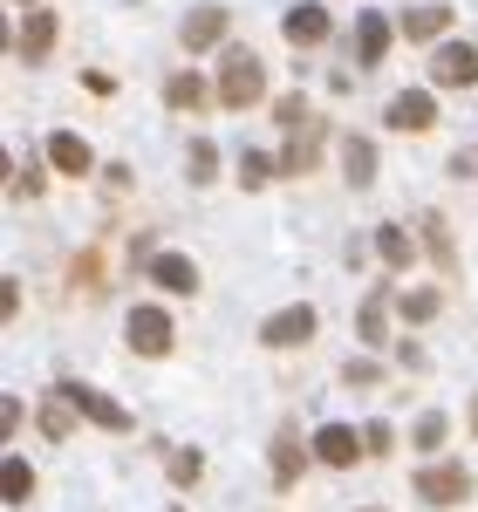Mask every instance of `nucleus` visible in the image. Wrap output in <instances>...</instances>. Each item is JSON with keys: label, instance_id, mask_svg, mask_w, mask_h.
<instances>
[{"label": "nucleus", "instance_id": "nucleus-7", "mask_svg": "<svg viewBox=\"0 0 478 512\" xmlns=\"http://www.w3.org/2000/svg\"><path fill=\"white\" fill-rule=\"evenodd\" d=\"M315 458L335 465V472H349V465L362 458V431H349V424H321L315 431Z\"/></svg>", "mask_w": 478, "mask_h": 512}, {"label": "nucleus", "instance_id": "nucleus-21", "mask_svg": "<svg viewBox=\"0 0 478 512\" xmlns=\"http://www.w3.org/2000/svg\"><path fill=\"white\" fill-rule=\"evenodd\" d=\"M383 308H390V287H376V294H369V301L356 308V335L369 342V349L383 342Z\"/></svg>", "mask_w": 478, "mask_h": 512}, {"label": "nucleus", "instance_id": "nucleus-26", "mask_svg": "<svg viewBox=\"0 0 478 512\" xmlns=\"http://www.w3.org/2000/svg\"><path fill=\"white\" fill-rule=\"evenodd\" d=\"M397 308H403V321H431L438 315V294L431 287H410V294H397Z\"/></svg>", "mask_w": 478, "mask_h": 512}, {"label": "nucleus", "instance_id": "nucleus-31", "mask_svg": "<svg viewBox=\"0 0 478 512\" xmlns=\"http://www.w3.org/2000/svg\"><path fill=\"white\" fill-rule=\"evenodd\" d=\"M390 444H397V431H390V424H369V431H362V451H369V458H383Z\"/></svg>", "mask_w": 478, "mask_h": 512}, {"label": "nucleus", "instance_id": "nucleus-27", "mask_svg": "<svg viewBox=\"0 0 478 512\" xmlns=\"http://www.w3.org/2000/svg\"><path fill=\"white\" fill-rule=\"evenodd\" d=\"M444 431H451V424H444L438 410H424V417H417V431H410V437H417V451H438V444H444Z\"/></svg>", "mask_w": 478, "mask_h": 512}, {"label": "nucleus", "instance_id": "nucleus-5", "mask_svg": "<svg viewBox=\"0 0 478 512\" xmlns=\"http://www.w3.org/2000/svg\"><path fill=\"white\" fill-rule=\"evenodd\" d=\"M465 492H472V472L465 465H424L417 472V499L424 506H458Z\"/></svg>", "mask_w": 478, "mask_h": 512}, {"label": "nucleus", "instance_id": "nucleus-15", "mask_svg": "<svg viewBox=\"0 0 478 512\" xmlns=\"http://www.w3.org/2000/svg\"><path fill=\"white\" fill-rule=\"evenodd\" d=\"M21 62H41L48 48H55V14H41V7H28V21H21Z\"/></svg>", "mask_w": 478, "mask_h": 512}, {"label": "nucleus", "instance_id": "nucleus-23", "mask_svg": "<svg viewBox=\"0 0 478 512\" xmlns=\"http://www.w3.org/2000/svg\"><path fill=\"white\" fill-rule=\"evenodd\" d=\"M76 417H82V410H76V403H69L62 390L41 403V431H48V437H69V424H76Z\"/></svg>", "mask_w": 478, "mask_h": 512}, {"label": "nucleus", "instance_id": "nucleus-32", "mask_svg": "<svg viewBox=\"0 0 478 512\" xmlns=\"http://www.w3.org/2000/svg\"><path fill=\"white\" fill-rule=\"evenodd\" d=\"M342 376H349V383H356V390H369V383H376V362H349V369H342Z\"/></svg>", "mask_w": 478, "mask_h": 512}, {"label": "nucleus", "instance_id": "nucleus-34", "mask_svg": "<svg viewBox=\"0 0 478 512\" xmlns=\"http://www.w3.org/2000/svg\"><path fill=\"white\" fill-rule=\"evenodd\" d=\"M472 437H478V396H472Z\"/></svg>", "mask_w": 478, "mask_h": 512}, {"label": "nucleus", "instance_id": "nucleus-35", "mask_svg": "<svg viewBox=\"0 0 478 512\" xmlns=\"http://www.w3.org/2000/svg\"><path fill=\"white\" fill-rule=\"evenodd\" d=\"M14 7H35V0H14Z\"/></svg>", "mask_w": 478, "mask_h": 512}, {"label": "nucleus", "instance_id": "nucleus-6", "mask_svg": "<svg viewBox=\"0 0 478 512\" xmlns=\"http://www.w3.org/2000/svg\"><path fill=\"white\" fill-rule=\"evenodd\" d=\"M55 390L69 396V403H76L82 417H96L103 431H130V410H123V403H110L103 390H89V383H55Z\"/></svg>", "mask_w": 478, "mask_h": 512}, {"label": "nucleus", "instance_id": "nucleus-28", "mask_svg": "<svg viewBox=\"0 0 478 512\" xmlns=\"http://www.w3.org/2000/svg\"><path fill=\"white\" fill-rule=\"evenodd\" d=\"M199 472H205L199 451H171V485H199Z\"/></svg>", "mask_w": 478, "mask_h": 512}, {"label": "nucleus", "instance_id": "nucleus-29", "mask_svg": "<svg viewBox=\"0 0 478 512\" xmlns=\"http://www.w3.org/2000/svg\"><path fill=\"white\" fill-rule=\"evenodd\" d=\"M185 171H192V185H205V178L219 171V151H212V144H192V158H185Z\"/></svg>", "mask_w": 478, "mask_h": 512}, {"label": "nucleus", "instance_id": "nucleus-4", "mask_svg": "<svg viewBox=\"0 0 478 512\" xmlns=\"http://www.w3.org/2000/svg\"><path fill=\"white\" fill-rule=\"evenodd\" d=\"M431 82H438V89H472L478 82V48L472 41H444L438 55H431Z\"/></svg>", "mask_w": 478, "mask_h": 512}, {"label": "nucleus", "instance_id": "nucleus-33", "mask_svg": "<svg viewBox=\"0 0 478 512\" xmlns=\"http://www.w3.org/2000/svg\"><path fill=\"white\" fill-rule=\"evenodd\" d=\"M28 192H41V164H28V171L14 178V198H28Z\"/></svg>", "mask_w": 478, "mask_h": 512}, {"label": "nucleus", "instance_id": "nucleus-30", "mask_svg": "<svg viewBox=\"0 0 478 512\" xmlns=\"http://www.w3.org/2000/svg\"><path fill=\"white\" fill-rule=\"evenodd\" d=\"M280 123H287V130H301V123H315L308 117V96H280V110H274Z\"/></svg>", "mask_w": 478, "mask_h": 512}, {"label": "nucleus", "instance_id": "nucleus-3", "mask_svg": "<svg viewBox=\"0 0 478 512\" xmlns=\"http://www.w3.org/2000/svg\"><path fill=\"white\" fill-rule=\"evenodd\" d=\"M383 123H390V130H403V137H424V130L438 123V96H431V89H403V96H390Z\"/></svg>", "mask_w": 478, "mask_h": 512}, {"label": "nucleus", "instance_id": "nucleus-12", "mask_svg": "<svg viewBox=\"0 0 478 512\" xmlns=\"http://www.w3.org/2000/svg\"><path fill=\"white\" fill-rule=\"evenodd\" d=\"M151 280H158L164 294H199V267L185 253H151Z\"/></svg>", "mask_w": 478, "mask_h": 512}, {"label": "nucleus", "instance_id": "nucleus-11", "mask_svg": "<svg viewBox=\"0 0 478 512\" xmlns=\"http://www.w3.org/2000/svg\"><path fill=\"white\" fill-rule=\"evenodd\" d=\"M178 41L199 55V48H219L226 41V7H192L185 14V28H178Z\"/></svg>", "mask_w": 478, "mask_h": 512}, {"label": "nucleus", "instance_id": "nucleus-1", "mask_svg": "<svg viewBox=\"0 0 478 512\" xmlns=\"http://www.w3.org/2000/svg\"><path fill=\"white\" fill-rule=\"evenodd\" d=\"M260 96H267L260 55H253V48H226V62H219V103H226V110H253Z\"/></svg>", "mask_w": 478, "mask_h": 512}, {"label": "nucleus", "instance_id": "nucleus-13", "mask_svg": "<svg viewBox=\"0 0 478 512\" xmlns=\"http://www.w3.org/2000/svg\"><path fill=\"white\" fill-rule=\"evenodd\" d=\"M48 164H55V171H69V178H89V144H82L76 130H55V137H48Z\"/></svg>", "mask_w": 478, "mask_h": 512}, {"label": "nucleus", "instance_id": "nucleus-10", "mask_svg": "<svg viewBox=\"0 0 478 512\" xmlns=\"http://www.w3.org/2000/svg\"><path fill=\"white\" fill-rule=\"evenodd\" d=\"M280 35L294 41V48H315V41H328V7H315V0H301V7H287V21H280Z\"/></svg>", "mask_w": 478, "mask_h": 512}, {"label": "nucleus", "instance_id": "nucleus-20", "mask_svg": "<svg viewBox=\"0 0 478 512\" xmlns=\"http://www.w3.org/2000/svg\"><path fill=\"white\" fill-rule=\"evenodd\" d=\"M376 253H383V267H410V260H417V246H410V233H403V226H376Z\"/></svg>", "mask_w": 478, "mask_h": 512}, {"label": "nucleus", "instance_id": "nucleus-24", "mask_svg": "<svg viewBox=\"0 0 478 512\" xmlns=\"http://www.w3.org/2000/svg\"><path fill=\"white\" fill-rule=\"evenodd\" d=\"M0 485H7V506H28V499H35V472H28V458H7Z\"/></svg>", "mask_w": 478, "mask_h": 512}, {"label": "nucleus", "instance_id": "nucleus-16", "mask_svg": "<svg viewBox=\"0 0 478 512\" xmlns=\"http://www.w3.org/2000/svg\"><path fill=\"white\" fill-rule=\"evenodd\" d=\"M397 28H403L410 41H438L444 28H451V7H444V0H431V7H410Z\"/></svg>", "mask_w": 478, "mask_h": 512}, {"label": "nucleus", "instance_id": "nucleus-9", "mask_svg": "<svg viewBox=\"0 0 478 512\" xmlns=\"http://www.w3.org/2000/svg\"><path fill=\"white\" fill-rule=\"evenodd\" d=\"M321 158V123H301V130H287V151H280V171L287 178H308Z\"/></svg>", "mask_w": 478, "mask_h": 512}, {"label": "nucleus", "instance_id": "nucleus-18", "mask_svg": "<svg viewBox=\"0 0 478 512\" xmlns=\"http://www.w3.org/2000/svg\"><path fill=\"white\" fill-rule=\"evenodd\" d=\"M301 465H308V458H301V437L280 431V437H274V485H280V492H287V485L301 478Z\"/></svg>", "mask_w": 478, "mask_h": 512}, {"label": "nucleus", "instance_id": "nucleus-22", "mask_svg": "<svg viewBox=\"0 0 478 512\" xmlns=\"http://www.w3.org/2000/svg\"><path fill=\"white\" fill-rule=\"evenodd\" d=\"M342 164H349V185H369L376 178V144L369 137H349L342 144Z\"/></svg>", "mask_w": 478, "mask_h": 512}, {"label": "nucleus", "instance_id": "nucleus-17", "mask_svg": "<svg viewBox=\"0 0 478 512\" xmlns=\"http://www.w3.org/2000/svg\"><path fill=\"white\" fill-rule=\"evenodd\" d=\"M164 103H171V110H205V103H212V82L205 76H171L164 82Z\"/></svg>", "mask_w": 478, "mask_h": 512}, {"label": "nucleus", "instance_id": "nucleus-8", "mask_svg": "<svg viewBox=\"0 0 478 512\" xmlns=\"http://www.w3.org/2000/svg\"><path fill=\"white\" fill-rule=\"evenodd\" d=\"M130 349L164 355L171 349V315H164V308H130Z\"/></svg>", "mask_w": 478, "mask_h": 512}, {"label": "nucleus", "instance_id": "nucleus-25", "mask_svg": "<svg viewBox=\"0 0 478 512\" xmlns=\"http://www.w3.org/2000/svg\"><path fill=\"white\" fill-rule=\"evenodd\" d=\"M274 171H280V158H267V151H246V158H239V185H246V192H260Z\"/></svg>", "mask_w": 478, "mask_h": 512}, {"label": "nucleus", "instance_id": "nucleus-2", "mask_svg": "<svg viewBox=\"0 0 478 512\" xmlns=\"http://www.w3.org/2000/svg\"><path fill=\"white\" fill-rule=\"evenodd\" d=\"M321 315L308 308V301H294V308H280V315H267V328H260V342L267 349H301V342H315Z\"/></svg>", "mask_w": 478, "mask_h": 512}, {"label": "nucleus", "instance_id": "nucleus-14", "mask_svg": "<svg viewBox=\"0 0 478 512\" xmlns=\"http://www.w3.org/2000/svg\"><path fill=\"white\" fill-rule=\"evenodd\" d=\"M390 55V14H362L356 21V62L369 69V62H383Z\"/></svg>", "mask_w": 478, "mask_h": 512}, {"label": "nucleus", "instance_id": "nucleus-19", "mask_svg": "<svg viewBox=\"0 0 478 512\" xmlns=\"http://www.w3.org/2000/svg\"><path fill=\"white\" fill-rule=\"evenodd\" d=\"M424 246H431V260H438L444 274L458 267V246H451V226H444V212H424Z\"/></svg>", "mask_w": 478, "mask_h": 512}]
</instances>
